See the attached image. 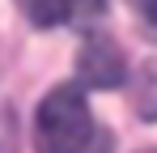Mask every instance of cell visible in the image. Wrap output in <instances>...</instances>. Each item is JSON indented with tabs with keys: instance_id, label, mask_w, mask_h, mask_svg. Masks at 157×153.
Returning a JSON list of instances; mask_svg holds the SVG:
<instances>
[{
	"instance_id": "1",
	"label": "cell",
	"mask_w": 157,
	"mask_h": 153,
	"mask_svg": "<svg viewBox=\"0 0 157 153\" xmlns=\"http://www.w3.org/2000/svg\"><path fill=\"white\" fill-rule=\"evenodd\" d=\"M94 136L89 102L77 85H55L47 98L38 102L34 115V149L38 153H85Z\"/></svg>"
},
{
	"instance_id": "2",
	"label": "cell",
	"mask_w": 157,
	"mask_h": 153,
	"mask_svg": "<svg viewBox=\"0 0 157 153\" xmlns=\"http://www.w3.org/2000/svg\"><path fill=\"white\" fill-rule=\"evenodd\" d=\"M77 76L89 89H119L128 81V60L110 34H89L77 51Z\"/></svg>"
},
{
	"instance_id": "3",
	"label": "cell",
	"mask_w": 157,
	"mask_h": 153,
	"mask_svg": "<svg viewBox=\"0 0 157 153\" xmlns=\"http://www.w3.org/2000/svg\"><path fill=\"white\" fill-rule=\"evenodd\" d=\"M132 111L144 124H157V60H144L132 76Z\"/></svg>"
},
{
	"instance_id": "4",
	"label": "cell",
	"mask_w": 157,
	"mask_h": 153,
	"mask_svg": "<svg viewBox=\"0 0 157 153\" xmlns=\"http://www.w3.org/2000/svg\"><path fill=\"white\" fill-rule=\"evenodd\" d=\"M17 9H21L30 17V26H38V30H51V26L72 17V0H17Z\"/></svg>"
},
{
	"instance_id": "5",
	"label": "cell",
	"mask_w": 157,
	"mask_h": 153,
	"mask_svg": "<svg viewBox=\"0 0 157 153\" xmlns=\"http://www.w3.org/2000/svg\"><path fill=\"white\" fill-rule=\"evenodd\" d=\"M132 13H136V22L144 30V38L157 43V0H132Z\"/></svg>"
},
{
	"instance_id": "6",
	"label": "cell",
	"mask_w": 157,
	"mask_h": 153,
	"mask_svg": "<svg viewBox=\"0 0 157 153\" xmlns=\"http://www.w3.org/2000/svg\"><path fill=\"white\" fill-rule=\"evenodd\" d=\"M140 153H157V149H140Z\"/></svg>"
}]
</instances>
